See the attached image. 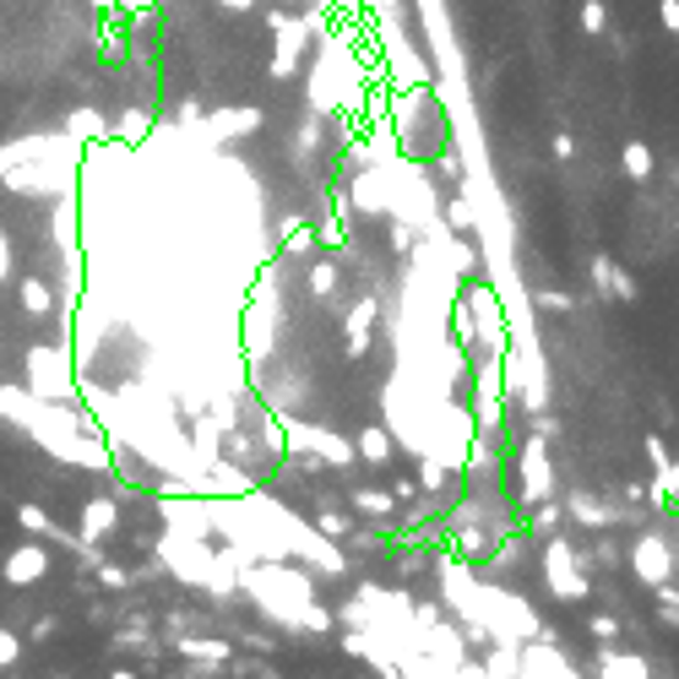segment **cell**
I'll use <instances>...</instances> for the list:
<instances>
[{
	"label": "cell",
	"mask_w": 679,
	"mask_h": 679,
	"mask_svg": "<svg viewBox=\"0 0 679 679\" xmlns=\"http://www.w3.org/2000/svg\"><path fill=\"white\" fill-rule=\"evenodd\" d=\"M582 27L598 38V33H609V5L603 0H582Z\"/></svg>",
	"instance_id": "7c38bea8"
},
{
	"label": "cell",
	"mask_w": 679,
	"mask_h": 679,
	"mask_svg": "<svg viewBox=\"0 0 679 679\" xmlns=\"http://www.w3.org/2000/svg\"><path fill=\"white\" fill-rule=\"evenodd\" d=\"M587 631H592L598 642H614V636L625 631V620H614V614H592V620H587Z\"/></svg>",
	"instance_id": "2e32d148"
},
{
	"label": "cell",
	"mask_w": 679,
	"mask_h": 679,
	"mask_svg": "<svg viewBox=\"0 0 679 679\" xmlns=\"http://www.w3.org/2000/svg\"><path fill=\"white\" fill-rule=\"evenodd\" d=\"M603 679H642V675H653V664L647 658H636V653H598V664H592Z\"/></svg>",
	"instance_id": "8992f818"
},
{
	"label": "cell",
	"mask_w": 679,
	"mask_h": 679,
	"mask_svg": "<svg viewBox=\"0 0 679 679\" xmlns=\"http://www.w3.org/2000/svg\"><path fill=\"white\" fill-rule=\"evenodd\" d=\"M642 446H647V457H653V468H664V462H669V446H664V435H647Z\"/></svg>",
	"instance_id": "ffe728a7"
},
{
	"label": "cell",
	"mask_w": 679,
	"mask_h": 679,
	"mask_svg": "<svg viewBox=\"0 0 679 679\" xmlns=\"http://www.w3.org/2000/svg\"><path fill=\"white\" fill-rule=\"evenodd\" d=\"M370 321H376V304H370V299H359V304H354V315H348V348H354V354L365 348V332H370Z\"/></svg>",
	"instance_id": "8fae6325"
},
{
	"label": "cell",
	"mask_w": 679,
	"mask_h": 679,
	"mask_svg": "<svg viewBox=\"0 0 679 679\" xmlns=\"http://www.w3.org/2000/svg\"><path fill=\"white\" fill-rule=\"evenodd\" d=\"M592 288H598V299H620V304H636L642 299V288H636V277L620 267V262H609V256H592Z\"/></svg>",
	"instance_id": "277c9868"
},
{
	"label": "cell",
	"mask_w": 679,
	"mask_h": 679,
	"mask_svg": "<svg viewBox=\"0 0 679 679\" xmlns=\"http://www.w3.org/2000/svg\"><path fill=\"white\" fill-rule=\"evenodd\" d=\"M653 592H658V603H664V620H669V625H679V587H669V582H664V587H653Z\"/></svg>",
	"instance_id": "e0dca14e"
},
{
	"label": "cell",
	"mask_w": 679,
	"mask_h": 679,
	"mask_svg": "<svg viewBox=\"0 0 679 679\" xmlns=\"http://www.w3.org/2000/svg\"><path fill=\"white\" fill-rule=\"evenodd\" d=\"M446 479H451V473H446L440 462H424V484H418V490H446Z\"/></svg>",
	"instance_id": "ac0fdd59"
},
{
	"label": "cell",
	"mask_w": 679,
	"mask_h": 679,
	"mask_svg": "<svg viewBox=\"0 0 679 679\" xmlns=\"http://www.w3.org/2000/svg\"><path fill=\"white\" fill-rule=\"evenodd\" d=\"M571 152H576V141H571V136L560 131V136H554V158H560V163H565V158H571Z\"/></svg>",
	"instance_id": "7402d4cb"
},
{
	"label": "cell",
	"mask_w": 679,
	"mask_h": 679,
	"mask_svg": "<svg viewBox=\"0 0 679 679\" xmlns=\"http://www.w3.org/2000/svg\"><path fill=\"white\" fill-rule=\"evenodd\" d=\"M592 560H603V565H620V543H614V539H598V543H592Z\"/></svg>",
	"instance_id": "d6986e66"
},
{
	"label": "cell",
	"mask_w": 679,
	"mask_h": 679,
	"mask_svg": "<svg viewBox=\"0 0 679 679\" xmlns=\"http://www.w3.org/2000/svg\"><path fill=\"white\" fill-rule=\"evenodd\" d=\"M539 310H554V315H571V310H576V299H571V294H560V288H539Z\"/></svg>",
	"instance_id": "9a60e30c"
},
{
	"label": "cell",
	"mask_w": 679,
	"mask_h": 679,
	"mask_svg": "<svg viewBox=\"0 0 679 679\" xmlns=\"http://www.w3.org/2000/svg\"><path fill=\"white\" fill-rule=\"evenodd\" d=\"M631 565H636V582L642 587H664L675 576V543L664 533H642L631 543Z\"/></svg>",
	"instance_id": "7a4b0ae2"
},
{
	"label": "cell",
	"mask_w": 679,
	"mask_h": 679,
	"mask_svg": "<svg viewBox=\"0 0 679 679\" xmlns=\"http://www.w3.org/2000/svg\"><path fill=\"white\" fill-rule=\"evenodd\" d=\"M549 435H528L522 440V506H533L543 495H554V473H549Z\"/></svg>",
	"instance_id": "3957f363"
},
{
	"label": "cell",
	"mask_w": 679,
	"mask_h": 679,
	"mask_svg": "<svg viewBox=\"0 0 679 679\" xmlns=\"http://www.w3.org/2000/svg\"><path fill=\"white\" fill-rule=\"evenodd\" d=\"M658 16H664L669 33H679V0H658Z\"/></svg>",
	"instance_id": "44dd1931"
},
{
	"label": "cell",
	"mask_w": 679,
	"mask_h": 679,
	"mask_svg": "<svg viewBox=\"0 0 679 679\" xmlns=\"http://www.w3.org/2000/svg\"><path fill=\"white\" fill-rule=\"evenodd\" d=\"M315 528H321V539H348V533H354V522H348L343 511H321Z\"/></svg>",
	"instance_id": "5bb4252c"
},
{
	"label": "cell",
	"mask_w": 679,
	"mask_h": 679,
	"mask_svg": "<svg viewBox=\"0 0 679 679\" xmlns=\"http://www.w3.org/2000/svg\"><path fill=\"white\" fill-rule=\"evenodd\" d=\"M543 582H549V592H554L560 603H576V598L592 592V582L576 571V554H571V543L565 539L543 543Z\"/></svg>",
	"instance_id": "6da1fadb"
},
{
	"label": "cell",
	"mask_w": 679,
	"mask_h": 679,
	"mask_svg": "<svg viewBox=\"0 0 679 679\" xmlns=\"http://www.w3.org/2000/svg\"><path fill=\"white\" fill-rule=\"evenodd\" d=\"M560 522H565V506H560L554 495H543V500H533V506H528V533H533V539H549Z\"/></svg>",
	"instance_id": "ba28073f"
},
{
	"label": "cell",
	"mask_w": 679,
	"mask_h": 679,
	"mask_svg": "<svg viewBox=\"0 0 679 679\" xmlns=\"http://www.w3.org/2000/svg\"><path fill=\"white\" fill-rule=\"evenodd\" d=\"M392 451H398V446H392L387 429H365L359 446H354V457H365V462H392Z\"/></svg>",
	"instance_id": "9c48e42d"
},
{
	"label": "cell",
	"mask_w": 679,
	"mask_h": 679,
	"mask_svg": "<svg viewBox=\"0 0 679 679\" xmlns=\"http://www.w3.org/2000/svg\"><path fill=\"white\" fill-rule=\"evenodd\" d=\"M565 517H576V522H582V528H592V533H598V528H620V522H625V511H620V506H609V500H598V495H587V490H576V495L565 500Z\"/></svg>",
	"instance_id": "5b68a950"
},
{
	"label": "cell",
	"mask_w": 679,
	"mask_h": 679,
	"mask_svg": "<svg viewBox=\"0 0 679 679\" xmlns=\"http://www.w3.org/2000/svg\"><path fill=\"white\" fill-rule=\"evenodd\" d=\"M354 506H359V511H370V517H392L398 495H392V490H365V484H359V490H354Z\"/></svg>",
	"instance_id": "30bf717a"
},
{
	"label": "cell",
	"mask_w": 679,
	"mask_h": 679,
	"mask_svg": "<svg viewBox=\"0 0 679 679\" xmlns=\"http://www.w3.org/2000/svg\"><path fill=\"white\" fill-rule=\"evenodd\" d=\"M620 169H625V180L647 185V180H653V169H658V158H653V147L636 136V141H625V147H620Z\"/></svg>",
	"instance_id": "52a82bcc"
},
{
	"label": "cell",
	"mask_w": 679,
	"mask_h": 679,
	"mask_svg": "<svg viewBox=\"0 0 679 679\" xmlns=\"http://www.w3.org/2000/svg\"><path fill=\"white\" fill-rule=\"evenodd\" d=\"M332 288H337V267H332V262H315V267H310V294L326 299Z\"/></svg>",
	"instance_id": "4fadbf2b"
}]
</instances>
